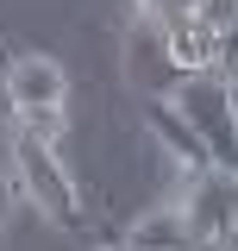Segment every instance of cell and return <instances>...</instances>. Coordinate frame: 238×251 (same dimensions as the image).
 Returning a JSON list of instances; mask_svg holds the SVG:
<instances>
[{
    "label": "cell",
    "instance_id": "8fae6325",
    "mask_svg": "<svg viewBox=\"0 0 238 251\" xmlns=\"http://www.w3.org/2000/svg\"><path fill=\"white\" fill-rule=\"evenodd\" d=\"M232 245H238V232H232Z\"/></svg>",
    "mask_w": 238,
    "mask_h": 251
},
{
    "label": "cell",
    "instance_id": "3957f363",
    "mask_svg": "<svg viewBox=\"0 0 238 251\" xmlns=\"http://www.w3.org/2000/svg\"><path fill=\"white\" fill-rule=\"evenodd\" d=\"M182 220H188L194 239H232V232H238V170H226V163L188 170Z\"/></svg>",
    "mask_w": 238,
    "mask_h": 251
},
{
    "label": "cell",
    "instance_id": "30bf717a",
    "mask_svg": "<svg viewBox=\"0 0 238 251\" xmlns=\"http://www.w3.org/2000/svg\"><path fill=\"white\" fill-rule=\"evenodd\" d=\"M113 251H132V245H113Z\"/></svg>",
    "mask_w": 238,
    "mask_h": 251
},
{
    "label": "cell",
    "instance_id": "ba28073f",
    "mask_svg": "<svg viewBox=\"0 0 238 251\" xmlns=\"http://www.w3.org/2000/svg\"><path fill=\"white\" fill-rule=\"evenodd\" d=\"M213 75H226V82L238 88V19H226L219 38H213Z\"/></svg>",
    "mask_w": 238,
    "mask_h": 251
},
{
    "label": "cell",
    "instance_id": "9c48e42d",
    "mask_svg": "<svg viewBox=\"0 0 238 251\" xmlns=\"http://www.w3.org/2000/svg\"><path fill=\"white\" fill-rule=\"evenodd\" d=\"M19 195H25V188H19V176H13V163H0V226H6V214H13Z\"/></svg>",
    "mask_w": 238,
    "mask_h": 251
},
{
    "label": "cell",
    "instance_id": "8992f818",
    "mask_svg": "<svg viewBox=\"0 0 238 251\" xmlns=\"http://www.w3.org/2000/svg\"><path fill=\"white\" fill-rule=\"evenodd\" d=\"M144 120H150V132L176 151L182 170H207V163H213L207 138H201V132H194V120L176 107V94H144Z\"/></svg>",
    "mask_w": 238,
    "mask_h": 251
},
{
    "label": "cell",
    "instance_id": "7a4b0ae2",
    "mask_svg": "<svg viewBox=\"0 0 238 251\" xmlns=\"http://www.w3.org/2000/svg\"><path fill=\"white\" fill-rule=\"evenodd\" d=\"M176 107L194 120V132L207 138L213 163H226L238 170V88L226 75H213V69H188L176 82Z\"/></svg>",
    "mask_w": 238,
    "mask_h": 251
},
{
    "label": "cell",
    "instance_id": "277c9868",
    "mask_svg": "<svg viewBox=\"0 0 238 251\" xmlns=\"http://www.w3.org/2000/svg\"><path fill=\"white\" fill-rule=\"evenodd\" d=\"M182 75H188V69H182L169 31L144 13V25H132V38H125V82L138 94H176Z\"/></svg>",
    "mask_w": 238,
    "mask_h": 251
},
{
    "label": "cell",
    "instance_id": "5b68a950",
    "mask_svg": "<svg viewBox=\"0 0 238 251\" xmlns=\"http://www.w3.org/2000/svg\"><path fill=\"white\" fill-rule=\"evenodd\" d=\"M63 69L50 57H13L6 69V100H13V113H63Z\"/></svg>",
    "mask_w": 238,
    "mask_h": 251
},
{
    "label": "cell",
    "instance_id": "52a82bcc",
    "mask_svg": "<svg viewBox=\"0 0 238 251\" xmlns=\"http://www.w3.org/2000/svg\"><path fill=\"white\" fill-rule=\"evenodd\" d=\"M188 220H182V207H163V214H144L138 226H132V239L125 245L132 251H188Z\"/></svg>",
    "mask_w": 238,
    "mask_h": 251
},
{
    "label": "cell",
    "instance_id": "6da1fadb",
    "mask_svg": "<svg viewBox=\"0 0 238 251\" xmlns=\"http://www.w3.org/2000/svg\"><path fill=\"white\" fill-rule=\"evenodd\" d=\"M13 176H19V188L31 195V207L44 220H57L63 232H82V226H88L82 188L69 182V170H63V157H57V138H38L25 126H13Z\"/></svg>",
    "mask_w": 238,
    "mask_h": 251
}]
</instances>
